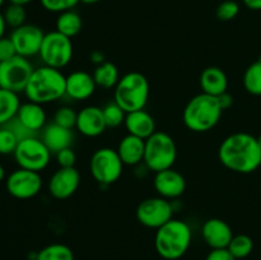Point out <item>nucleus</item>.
I'll return each mask as SVG.
<instances>
[{"mask_svg":"<svg viewBox=\"0 0 261 260\" xmlns=\"http://www.w3.org/2000/svg\"><path fill=\"white\" fill-rule=\"evenodd\" d=\"M223 110L218 98L206 93L194 96L182 111V121L194 133H206L213 129L221 120Z\"/></svg>","mask_w":261,"mask_h":260,"instance_id":"20e7f679","label":"nucleus"},{"mask_svg":"<svg viewBox=\"0 0 261 260\" xmlns=\"http://www.w3.org/2000/svg\"><path fill=\"white\" fill-rule=\"evenodd\" d=\"M173 212L175 209L171 200L157 195L140 201L135 211V216L142 226L158 229L173 218Z\"/></svg>","mask_w":261,"mask_h":260,"instance_id":"9b49d317","label":"nucleus"},{"mask_svg":"<svg viewBox=\"0 0 261 260\" xmlns=\"http://www.w3.org/2000/svg\"><path fill=\"white\" fill-rule=\"evenodd\" d=\"M9 37L14 43L17 55L30 59L40 54L45 33L38 25L25 23L20 27L14 28Z\"/></svg>","mask_w":261,"mask_h":260,"instance_id":"ddd939ff","label":"nucleus"},{"mask_svg":"<svg viewBox=\"0 0 261 260\" xmlns=\"http://www.w3.org/2000/svg\"><path fill=\"white\" fill-rule=\"evenodd\" d=\"M149 93L150 87L147 76L139 71H129L120 78L114 88V101L127 114L144 109Z\"/></svg>","mask_w":261,"mask_h":260,"instance_id":"39448f33","label":"nucleus"},{"mask_svg":"<svg viewBox=\"0 0 261 260\" xmlns=\"http://www.w3.org/2000/svg\"><path fill=\"white\" fill-rule=\"evenodd\" d=\"M8 2H9V4H17V5H23V7H25V5L31 4L33 0H8Z\"/></svg>","mask_w":261,"mask_h":260,"instance_id":"c03bdc74","label":"nucleus"},{"mask_svg":"<svg viewBox=\"0 0 261 260\" xmlns=\"http://www.w3.org/2000/svg\"><path fill=\"white\" fill-rule=\"evenodd\" d=\"M244 4L251 10H261V0H242Z\"/></svg>","mask_w":261,"mask_h":260,"instance_id":"79ce46f5","label":"nucleus"},{"mask_svg":"<svg viewBox=\"0 0 261 260\" xmlns=\"http://www.w3.org/2000/svg\"><path fill=\"white\" fill-rule=\"evenodd\" d=\"M116 150L125 166L135 167L144 161L145 140L135 135L126 134L121 138Z\"/></svg>","mask_w":261,"mask_h":260,"instance_id":"4be33fe9","label":"nucleus"},{"mask_svg":"<svg viewBox=\"0 0 261 260\" xmlns=\"http://www.w3.org/2000/svg\"><path fill=\"white\" fill-rule=\"evenodd\" d=\"M15 117L23 126L35 134L42 132L43 127L47 125V115L43 109V105L32 101H27L20 105Z\"/></svg>","mask_w":261,"mask_h":260,"instance_id":"6ab92c4d","label":"nucleus"},{"mask_svg":"<svg viewBox=\"0 0 261 260\" xmlns=\"http://www.w3.org/2000/svg\"><path fill=\"white\" fill-rule=\"evenodd\" d=\"M102 112H103L105 121H106L107 127H119L125 122V117H126V112L119 106L115 101L109 102L102 107Z\"/></svg>","mask_w":261,"mask_h":260,"instance_id":"c756f323","label":"nucleus"},{"mask_svg":"<svg viewBox=\"0 0 261 260\" xmlns=\"http://www.w3.org/2000/svg\"><path fill=\"white\" fill-rule=\"evenodd\" d=\"M33 65L30 59L14 56L0 63V88L22 93L33 73Z\"/></svg>","mask_w":261,"mask_h":260,"instance_id":"9d476101","label":"nucleus"},{"mask_svg":"<svg viewBox=\"0 0 261 260\" xmlns=\"http://www.w3.org/2000/svg\"><path fill=\"white\" fill-rule=\"evenodd\" d=\"M97 89L93 75L86 70L71 71L66 75V96L73 101H86Z\"/></svg>","mask_w":261,"mask_h":260,"instance_id":"a211bd4d","label":"nucleus"},{"mask_svg":"<svg viewBox=\"0 0 261 260\" xmlns=\"http://www.w3.org/2000/svg\"><path fill=\"white\" fill-rule=\"evenodd\" d=\"M36 260H74V254L68 245L50 244L37 252Z\"/></svg>","mask_w":261,"mask_h":260,"instance_id":"cd10ccee","label":"nucleus"},{"mask_svg":"<svg viewBox=\"0 0 261 260\" xmlns=\"http://www.w3.org/2000/svg\"><path fill=\"white\" fill-rule=\"evenodd\" d=\"M13 155H14V161L18 167L41 172L50 165L53 153L46 147L41 138L33 135V137L19 140Z\"/></svg>","mask_w":261,"mask_h":260,"instance_id":"6e6552de","label":"nucleus"},{"mask_svg":"<svg viewBox=\"0 0 261 260\" xmlns=\"http://www.w3.org/2000/svg\"><path fill=\"white\" fill-rule=\"evenodd\" d=\"M23 93L28 101L40 105L53 103L66 96V75L60 69L38 66L33 69Z\"/></svg>","mask_w":261,"mask_h":260,"instance_id":"f03ea898","label":"nucleus"},{"mask_svg":"<svg viewBox=\"0 0 261 260\" xmlns=\"http://www.w3.org/2000/svg\"><path fill=\"white\" fill-rule=\"evenodd\" d=\"M124 125L127 134L135 135V137L142 138L144 140L157 132L154 117L149 112L145 111L144 109L127 112Z\"/></svg>","mask_w":261,"mask_h":260,"instance_id":"aec40b11","label":"nucleus"},{"mask_svg":"<svg viewBox=\"0 0 261 260\" xmlns=\"http://www.w3.org/2000/svg\"><path fill=\"white\" fill-rule=\"evenodd\" d=\"M245 89L252 96H261V58L250 64L242 78Z\"/></svg>","mask_w":261,"mask_h":260,"instance_id":"bb28decb","label":"nucleus"},{"mask_svg":"<svg viewBox=\"0 0 261 260\" xmlns=\"http://www.w3.org/2000/svg\"><path fill=\"white\" fill-rule=\"evenodd\" d=\"M75 129L87 138H97L107 129L102 107L86 106L78 111Z\"/></svg>","mask_w":261,"mask_h":260,"instance_id":"f3484780","label":"nucleus"},{"mask_svg":"<svg viewBox=\"0 0 261 260\" xmlns=\"http://www.w3.org/2000/svg\"><path fill=\"white\" fill-rule=\"evenodd\" d=\"M219 162L229 171L252 173L261 167V148L257 138L239 132L228 135L218 148Z\"/></svg>","mask_w":261,"mask_h":260,"instance_id":"f257e3e1","label":"nucleus"},{"mask_svg":"<svg viewBox=\"0 0 261 260\" xmlns=\"http://www.w3.org/2000/svg\"><path fill=\"white\" fill-rule=\"evenodd\" d=\"M20 105L19 94L0 88V126L7 125L17 116Z\"/></svg>","mask_w":261,"mask_h":260,"instance_id":"393cba45","label":"nucleus"},{"mask_svg":"<svg viewBox=\"0 0 261 260\" xmlns=\"http://www.w3.org/2000/svg\"><path fill=\"white\" fill-rule=\"evenodd\" d=\"M73 54L74 47L71 38L61 35L58 31H51L45 33L38 56L43 65L61 70L70 64Z\"/></svg>","mask_w":261,"mask_h":260,"instance_id":"1a4fd4ad","label":"nucleus"},{"mask_svg":"<svg viewBox=\"0 0 261 260\" xmlns=\"http://www.w3.org/2000/svg\"><path fill=\"white\" fill-rule=\"evenodd\" d=\"M177 160V145L170 134L165 132H155L145 139L144 161L152 172L172 168Z\"/></svg>","mask_w":261,"mask_h":260,"instance_id":"423d86ee","label":"nucleus"},{"mask_svg":"<svg viewBox=\"0 0 261 260\" xmlns=\"http://www.w3.org/2000/svg\"><path fill=\"white\" fill-rule=\"evenodd\" d=\"M257 143H259V145H260V148H261V134L259 135V137H257Z\"/></svg>","mask_w":261,"mask_h":260,"instance_id":"de8ad7c7","label":"nucleus"},{"mask_svg":"<svg viewBox=\"0 0 261 260\" xmlns=\"http://www.w3.org/2000/svg\"><path fill=\"white\" fill-rule=\"evenodd\" d=\"M217 98H218V102H219V105H221V107H222V110H223V111H226V110H229L232 106H233L234 99H233V97H232V94H229L228 92L221 94V96H218Z\"/></svg>","mask_w":261,"mask_h":260,"instance_id":"ea45409f","label":"nucleus"},{"mask_svg":"<svg viewBox=\"0 0 261 260\" xmlns=\"http://www.w3.org/2000/svg\"><path fill=\"white\" fill-rule=\"evenodd\" d=\"M18 143L19 139L12 130L8 129L7 126H0V154H13L17 149Z\"/></svg>","mask_w":261,"mask_h":260,"instance_id":"473e14b6","label":"nucleus"},{"mask_svg":"<svg viewBox=\"0 0 261 260\" xmlns=\"http://www.w3.org/2000/svg\"><path fill=\"white\" fill-rule=\"evenodd\" d=\"M83 27V19L81 14L74 9L58 14L55 22V31L69 38H73L78 35Z\"/></svg>","mask_w":261,"mask_h":260,"instance_id":"b1692460","label":"nucleus"},{"mask_svg":"<svg viewBox=\"0 0 261 260\" xmlns=\"http://www.w3.org/2000/svg\"><path fill=\"white\" fill-rule=\"evenodd\" d=\"M7 28H8V25H7V22H5V19H4V14L0 12V38L5 37V31H7Z\"/></svg>","mask_w":261,"mask_h":260,"instance_id":"37998d69","label":"nucleus"},{"mask_svg":"<svg viewBox=\"0 0 261 260\" xmlns=\"http://www.w3.org/2000/svg\"><path fill=\"white\" fill-rule=\"evenodd\" d=\"M124 166L117 150L110 147L98 148L89 161L92 177L101 186H110L116 183L121 177Z\"/></svg>","mask_w":261,"mask_h":260,"instance_id":"0eeeda50","label":"nucleus"},{"mask_svg":"<svg viewBox=\"0 0 261 260\" xmlns=\"http://www.w3.org/2000/svg\"><path fill=\"white\" fill-rule=\"evenodd\" d=\"M4 126H7L8 129L12 130V132L14 133L15 135H17V138L19 140L25 139V138H28V137H33V135H37V134H35V133L30 132V130H28L27 127L23 126V125L20 124L19 121H18L17 117H14V119H13L12 121L8 122V124L4 125Z\"/></svg>","mask_w":261,"mask_h":260,"instance_id":"4c0bfd02","label":"nucleus"},{"mask_svg":"<svg viewBox=\"0 0 261 260\" xmlns=\"http://www.w3.org/2000/svg\"><path fill=\"white\" fill-rule=\"evenodd\" d=\"M98 2H101V0H81V3H83V4H87V5L96 4V3Z\"/></svg>","mask_w":261,"mask_h":260,"instance_id":"49530a36","label":"nucleus"},{"mask_svg":"<svg viewBox=\"0 0 261 260\" xmlns=\"http://www.w3.org/2000/svg\"><path fill=\"white\" fill-rule=\"evenodd\" d=\"M153 186L158 196L167 200H175L185 193L186 180L182 173L172 167L155 172Z\"/></svg>","mask_w":261,"mask_h":260,"instance_id":"2eb2a0df","label":"nucleus"},{"mask_svg":"<svg viewBox=\"0 0 261 260\" xmlns=\"http://www.w3.org/2000/svg\"><path fill=\"white\" fill-rule=\"evenodd\" d=\"M233 236L231 226L221 218H209L201 226V237L211 249H227Z\"/></svg>","mask_w":261,"mask_h":260,"instance_id":"dca6fc26","label":"nucleus"},{"mask_svg":"<svg viewBox=\"0 0 261 260\" xmlns=\"http://www.w3.org/2000/svg\"><path fill=\"white\" fill-rule=\"evenodd\" d=\"M14 56H17V51L10 37L0 38V63L9 60Z\"/></svg>","mask_w":261,"mask_h":260,"instance_id":"e433bc0d","label":"nucleus"},{"mask_svg":"<svg viewBox=\"0 0 261 260\" xmlns=\"http://www.w3.org/2000/svg\"><path fill=\"white\" fill-rule=\"evenodd\" d=\"M260 190H261V188H260Z\"/></svg>","mask_w":261,"mask_h":260,"instance_id":"8fccbe9b","label":"nucleus"},{"mask_svg":"<svg viewBox=\"0 0 261 260\" xmlns=\"http://www.w3.org/2000/svg\"><path fill=\"white\" fill-rule=\"evenodd\" d=\"M41 5L45 10L50 13H60L71 10L81 3V0H40Z\"/></svg>","mask_w":261,"mask_h":260,"instance_id":"72a5a7b5","label":"nucleus"},{"mask_svg":"<svg viewBox=\"0 0 261 260\" xmlns=\"http://www.w3.org/2000/svg\"><path fill=\"white\" fill-rule=\"evenodd\" d=\"M76 116H78V112L74 111L71 107L61 106L54 114L53 121L66 129H73L76 125Z\"/></svg>","mask_w":261,"mask_h":260,"instance_id":"2f4dec72","label":"nucleus"},{"mask_svg":"<svg viewBox=\"0 0 261 260\" xmlns=\"http://www.w3.org/2000/svg\"><path fill=\"white\" fill-rule=\"evenodd\" d=\"M81 185V173L75 167H59L47 183L48 194L54 199L65 200L76 193Z\"/></svg>","mask_w":261,"mask_h":260,"instance_id":"4468645a","label":"nucleus"},{"mask_svg":"<svg viewBox=\"0 0 261 260\" xmlns=\"http://www.w3.org/2000/svg\"><path fill=\"white\" fill-rule=\"evenodd\" d=\"M89 60H91L92 64H94V65L97 66L101 65L102 63H105V61H106V58H105L103 53H101L99 50H94L89 54Z\"/></svg>","mask_w":261,"mask_h":260,"instance_id":"a19ab883","label":"nucleus"},{"mask_svg":"<svg viewBox=\"0 0 261 260\" xmlns=\"http://www.w3.org/2000/svg\"><path fill=\"white\" fill-rule=\"evenodd\" d=\"M3 14H4V19L7 22V25L12 28V30L25 24L27 12H25V7H23V5L9 4L5 8Z\"/></svg>","mask_w":261,"mask_h":260,"instance_id":"7c9ffc66","label":"nucleus"},{"mask_svg":"<svg viewBox=\"0 0 261 260\" xmlns=\"http://www.w3.org/2000/svg\"><path fill=\"white\" fill-rule=\"evenodd\" d=\"M43 186L40 172L18 167L12 171L5 180V188L10 196L19 200H28L41 193Z\"/></svg>","mask_w":261,"mask_h":260,"instance_id":"f8f14e48","label":"nucleus"},{"mask_svg":"<svg viewBox=\"0 0 261 260\" xmlns=\"http://www.w3.org/2000/svg\"><path fill=\"white\" fill-rule=\"evenodd\" d=\"M205 260H237L228 249H212Z\"/></svg>","mask_w":261,"mask_h":260,"instance_id":"58836bf2","label":"nucleus"},{"mask_svg":"<svg viewBox=\"0 0 261 260\" xmlns=\"http://www.w3.org/2000/svg\"><path fill=\"white\" fill-rule=\"evenodd\" d=\"M240 13L239 3L234 0H224L223 3L218 5L217 8V18L222 22H228V20L234 19Z\"/></svg>","mask_w":261,"mask_h":260,"instance_id":"f704fd0d","label":"nucleus"},{"mask_svg":"<svg viewBox=\"0 0 261 260\" xmlns=\"http://www.w3.org/2000/svg\"><path fill=\"white\" fill-rule=\"evenodd\" d=\"M93 78L97 87L102 89H111L116 87L120 81V73L117 66L111 61H105L101 65H97L93 70Z\"/></svg>","mask_w":261,"mask_h":260,"instance_id":"a878e982","label":"nucleus"},{"mask_svg":"<svg viewBox=\"0 0 261 260\" xmlns=\"http://www.w3.org/2000/svg\"><path fill=\"white\" fill-rule=\"evenodd\" d=\"M7 172H5V168L3 167L2 165H0V183H2V181H5L7 180Z\"/></svg>","mask_w":261,"mask_h":260,"instance_id":"a18cd8bd","label":"nucleus"},{"mask_svg":"<svg viewBox=\"0 0 261 260\" xmlns=\"http://www.w3.org/2000/svg\"><path fill=\"white\" fill-rule=\"evenodd\" d=\"M4 3H5V0H0V8H2L3 5H4Z\"/></svg>","mask_w":261,"mask_h":260,"instance_id":"09e8293b","label":"nucleus"},{"mask_svg":"<svg viewBox=\"0 0 261 260\" xmlns=\"http://www.w3.org/2000/svg\"><path fill=\"white\" fill-rule=\"evenodd\" d=\"M41 139L53 154H56L65 148L71 147L74 140L73 129H66L55 122H50L42 129Z\"/></svg>","mask_w":261,"mask_h":260,"instance_id":"412c9836","label":"nucleus"},{"mask_svg":"<svg viewBox=\"0 0 261 260\" xmlns=\"http://www.w3.org/2000/svg\"><path fill=\"white\" fill-rule=\"evenodd\" d=\"M227 249L237 260L245 259L254 250V241L247 235H234Z\"/></svg>","mask_w":261,"mask_h":260,"instance_id":"c85d7f7f","label":"nucleus"},{"mask_svg":"<svg viewBox=\"0 0 261 260\" xmlns=\"http://www.w3.org/2000/svg\"><path fill=\"white\" fill-rule=\"evenodd\" d=\"M55 157L59 167H75L76 154L71 147L65 148V149L58 152Z\"/></svg>","mask_w":261,"mask_h":260,"instance_id":"c9c22d12","label":"nucleus"},{"mask_svg":"<svg viewBox=\"0 0 261 260\" xmlns=\"http://www.w3.org/2000/svg\"><path fill=\"white\" fill-rule=\"evenodd\" d=\"M193 241V231L182 219L172 218L155 229L154 246L158 255L166 260H177L188 252Z\"/></svg>","mask_w":261,"mask_h":260,"instance_id":"7ed1b4c3","label":"nucleus"},{"mask_svg":"<svg viewBox=\"0 0 261 260\" xmlns=\"http://www.w3.org/2000/svg\"><path fill=\"white\" fill-rule=\"evenodd\" d=\"M199 84L203 93L218 97L226 93L228 89V78L223 69L218 66H208L201 71Z\"/></svg>","mask_w":261,"mask_h":260,"instance_id":"5701e85b","label":"nucleus"}]
</instances>
